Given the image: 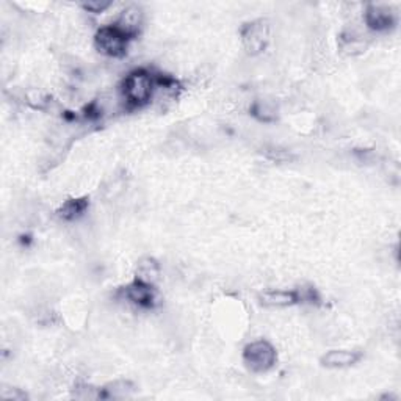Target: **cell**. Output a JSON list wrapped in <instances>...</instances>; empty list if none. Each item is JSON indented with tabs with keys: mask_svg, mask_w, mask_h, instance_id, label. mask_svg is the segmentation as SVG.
<instances>
[{
	"mask_svg": "<svg viewBox=\"0 0 401 401\" xmlns=\"http://www.w3.org/2000/svg\"><path fill=\"white\" fill-rule=\"evenodd\" d=\"M119 91L127 108L133 110L148 106L155 95V74L146 69L132 71L123 80Z\"/></svg>",
	"mask_w": 401,
	"mask_h": 401,
	"instance_id": "obj_1",
	"label": "cell"
},
{
	"mask_svg": "<svg viewBox=\"0 0 401 401\" xmlns=\"http://www.w3.org/2000/svg\"><path fill=\"white\" fill-rule=\"evenodd\" d=\"M243 360L254 373H265L275 367L277 360L276 348L266 340H255L243 350Z\"/></svg>",
	"mask_w": 401,
	"mask_h": 401,
	"instance_id": "obj_2",
	"label": "cell"
},
{
	"mask_svg": "<svg viewBox=\"0 0 401 401\" xmlns=\"http://www.w3.org/2000/svg\"><path fill=\"white\" fill-rule=\"evenodd\" d=\"M129 43L130 38H127L116 26L101 27L95 35V48L110 58H123L129 49Z\"/></svg>",
	"mask_w": 401,
	"mask_h": 401,
	"instance_id": "obj_3",
	"label": "cell"
},
{
	"mask_svg": "<svg viewBox=\"0 0 401 401\" xmlns=\"http://www.w3.org/2000/svg\"><path fill=\"white\" fill-rule=\"evenodd\" d=\"M242 44L249 55H259L266 49L271 38V27L266 19L246 22L240 30Z\"/></svg>",
	"mask_w": 401,
	"mask_h": 401,
	"instance_id": "obj_4",
	"label": "cell"
},
{
	"mask_svg": "<svg viewBox=\"0 0 401 401\" xmlns=\"http://www.w3.org/2000/svg\"><path fill=\"white\" fill-rule=\"evenodd\" d=\"M123 295L130 304L138 307V309H150V307H154L157 300V292L154 286L139 282L137 279L130 282L129 286L124 287Z\"/></svg>",
	"mask_w": 401,
	"mask_h": 401,
	"instance_id": "obj_5",
	"label": "cell"
},
{
	"mask_svg": "<svg viewBox=\"0 0 401 401\" xmlns=\"http://www.w3.org/2000/svg\"><path fill=\"white\" fill-rule=\"evenodd\" d=\"M364 21L373 32H387L397 24V17L392 13V10L384 5H369L365 10Z\"/></svg>",
	"mask_w": 401,
	"mask_h": 401,
	"instance_id": "obj_6",
	"label": "cell"
},
{
	"mask_svg": "<svg viewBox=\"0 0 401 401\" xmlns=\"http://www.w3.org/2000/svg\"><path fill=\"white\" fill-rule=\"evenodd\" d=\"M143 19V10L137 7V5H129L126 10L121 11L118 21L113 26L118 27L127 38L133 39L139 33V30H141Z\"/></svg>",
	"mask_w": 401,
	"mask_h": 401,
	"instance_id": "obj_7",
	"label": "cell"
},
{
	"mask_svg": "<svg viewBox=\"0 0 401 401\" xmlns=\"http://www.w3.org/2000/svg\"><path fill=\"white\" fill-rule=\"evenodd\" d=\"M360 358L362 354L354 350H331L323 354L320 364L328 369H348L358 364Z\"/></svg>",
	"mask_w": 401,
	"mask_h": 401,
	"instance_id": "obj_8",
	"label": "cell"
},
{
	"mask_svg": "<svg viewBox=\"0 0 401 401\" xmlns=\"http://www.w3.org/2000/svg\"><path fill=\"white\" fill-rule=\"evenodd\" d=\"M260 303L266 307H288L300 303V293L293 290H265L259 295Z\"/></svg>",
	"mask_w": 401,
	"mask_h": 401,
	"instance_id": "obj_9",
	"label": "cell"
},
{
	"mask_svg": "<svg viewBox=\"0 0 401 401\" xmlns=\"http://www.w3.org/2000/svg\"><path fill=\"white\" fill-rule=\"evenodd\" d=\"M135 279L139 282L149 284V286H155L160 281V265L154 257H141L137 264Z\"/></svg>",
	"mask_w": 401,
	"mask_h": 401,
	"instance_id": "obj_10",
	"label": "cell"
},
{
	"mask_svg": "<svg viewBox=\"0 0 401 401\" xmlns=\"http://www.w3.org/2000/svg\"><path fill=\"white\" fill-rule=\"evenodd\" d=\"M339 48L340 52L345 55H360L365 52L367 44L364 43V38L354 32H344L339 38Z\"/></svg>",
	"mask_w": 401,
	"mask_h": 401,
	"instance_id": "obj_11",
	"label": "cell"
},
{
	"mask_svg": "<svg viewBox=\"0 0 401 401\" xmlns=\"http://www.w3.org/2000/svg\"><path fill=\"white\" fill-rule=\"evenodd\" d=\"M135 391V386L127 380H116L101 391V398H113V400H124L130 398V395Z\"/></svg>",
	"mask_w": 401,
	"mask_h": 401,
	"instance_id": "obj_12",
	"label": "cell"
},
{
	"mask_svg": "<svg viewBox=\"0 0 401 401\" xmlns=\"http://www.w3.org/2000/svg\"><path fill=\"white\" fill-rule=\"evenodd\" d=\"M88 208V199L86 197H80V199H69L63 204L60 208H58L57 215L65 222H74L82 217V215L86 212Z\"/></svg>",
	"mask_w": 401,
	"mask_h": 401,
	"instance_id": "obj_13",
	"label": "cell"
},
{
	"mask_svg": "<svg viewBox=\"0 0 401 401\" xmlns=\"http://www.w3.org/2000/svg\"><path fill=\"white\" fill-rule=\"evenodd\" d=\"M251 115L260 123H273L277 118V108L275 102L265 101V99H259L251 106Z\"/></svg>",
	"mask_w": 401,
	"mask_h": 401,
	"instance_id": "obj_14",
	"label": "cell"
},
{
	"mask_svg": "<svg viewBox=\"0 0 401 401\" xmlns=\"http://www.w3.org/2000/svg\"><path fill=\"white\" fill-rule=\"evenodd\" d=\"M26 99L28 106L35 110H46L50 104L49 96H46L41 91H28Z\"/></svg>",
	"mask_w": 401,
	"mask_h": 401,
	"instance_id": "obj_15",
	"label": "cell"
},
{
	"mask_svg": "<svg viewBox=\"0 0 401 401\" xmlns=\"http://www.w3.org/2000/svg\"><path fill=\"white\" fill-rule=\"evenodd\" d=\"M0 398L22 401V400H27V393L22 392L21 389L10 387V389H2V392H0Z\"/></svg>",
	"mask_w": 401,
	"mask_h": 401,
	"instance_id": "obj_16",
	"label": "cell"
},
{
	"mask_svg": "<svg viewBox=\"0 0 401 401\" xmlns=\"http://www.w3.org/2000/svg\"><path fill=\"white\" fill-rule=\"evenodd\" d=\"M266 157H268L270 160H275V162H288V160L293 159L292 154L287 153V150H284V149H279V148H270L268 150H266Z\"/></svg>",
	"mask_w": 401,
	"mask_h": 401,
	"instance_id": "obj_17",
	"label": "cell"
},
{
	"mask_svg": "<svg viewBox=\"0 0 401 401\" xmlns=\"http://www.w3.org/2000/svg\"><path fill=\"white\" fill-rule=\"evenodd\" d=\"M110 2H88V3H84L82 7L84 10L90 11V13H102V11H106L110 7Z\"/></svg>",
	"mask_w": 401,
	"mask_h": 401,
	"instance_id": "obj_18",
	"label": "cell"
}]
</instances>
